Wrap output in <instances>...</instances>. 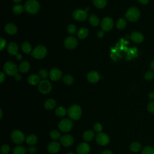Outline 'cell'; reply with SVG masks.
<instances>
[{"mask_svg": "<svg viewBox=\"0 0 154 154\" xmlns=\"http://www.w3.org/2000/svg\"><path fill=\"white\" fill-rule=\"evenodd\" d=\"M47 54V49L45 46L43 45L37 46L31 52V55L36 59L43 58Z\"/></svg>", "mask_w": 154, "mask_h": 154, "instance_id": "6", "label": "cell"}, {"mask_svg": "<svg viewBox=\"0 0 154 154\" xmlns=\"http://www.w3.org/2000/svg\"><path fill=\"white\" fill-rule=\"evenodd\" d=\"M148 97L151 100H153L154 99V92H150L149 95H148Z\"/></svg>", "mask_w": 154, "mask_h": 154, "instance_id": "49", "label": "cell"}, {"mask_svg": "<svg viewBox=\"0 0 154 154\" xmlns=\"http://www.w3.org/2000/svg\"><path fill=\"white\" fill-rule=\"evenodd\" d=\"M153 77H154V73L152 71H148L144 75V78L147 81H151L152 79H153Z\"/></svg>", "mask_w": 154, "mask_h": 154, "instance_id": "42", "label": "cell"}, {"mask_svg": "<svg viewBox=\"0 0 154 154\" xmlns=\"http://www.w3.org/2000/svg\"><path fill=\"white\" fill-rule=\"evenodd\" d=\"M27 150L22 145H17L13 149V154H26Z\"/></svg>", "mask_w": 154, "mask_h": 154, "instance_id": "28", "label": "cell"}, {"mask_svg": "<svg viewBox=\"0 0 154 154\" xmlns=\"http://www.w3.org/2000/svg\"><path fill=\"white\" fill-rule=\"evenodd\" d=\"M14 78L16 81H20V79H21V76L17 74L16 76H14Z\"/></svg>", "mask_w": 154, "mask_h": 154, "instance_id": "52", "label": "cell"}, {"mask_svg": "<svg viewBox=\"0 0 154 154\" xmlns=\"http://www.w3.org/2000/svg\"><path fill=\"white\" fill-rule=\"evenodd\" d=\"M30 69V64L26 61H23L20 63L19 66V69L22 73L27 72Z\"/></svg>", "mask_w": 154, "mask_h": 154, "instance_id": "26", "label": "cell"}, {"mask_svg": "<svg viewBox=\"0 0 154 154\" xmlns=\"http://www.w3.org/2000/svg\"><path fill=\"white\" fill-rule=\"evenodd\" d=\"M138 1H139L141 4L146 5V4H147L149 2V0H138Z\"/></svg>", "mask_w": 154, "mask_h": 154, "instance_id": "50", "label": "cell"}, {"mask_svg": "<svg viewBox=\"0 0 154 154\" xmlns=\"http://www.w3.org/2000/svg\"><path fill=\"white\" fill-rule=\"evenodd\" d=\"M1 41V46H0V50L2 51L4 49H5L6 46V40L4 38H0Z\"/></svg>", "mask_w": 154, "mask_h": 154, "instance_id": "45", "label": "cell"}, {"mask_svg": "<svg viewBox=\"0 0 154 154\" xmlns=\"http://www.w3.org/2000/svg\"><path fill=\"white\" fill-rule=\"evenodd\" d=\"M88 30L86 28H81L77 32V36L80 39H84L88 36Z\"/></svg>", "mask_w": 154, "mask_h": 154, "instance_id": "29", "label": "cell"}, {"mask_svg": "<svg viewBox=\"0 0 154 154\" xmlns=\"http://www.w3.org/2000/svg\"><path fill=\"white\" fill-rule=\"evenodd\" d=\"M100 154H113V153L110 150H105L103 151Z\"/></svg>", "mask_w": 154, "mask_h": 154, "instance_id": "48", "label": "cell"}, {"mask_svg": "<svg viewBox=\"0 0 154 154\" xmlns=\"http://www.w3.org/2000/svg\"><path fill=\"white\" fill-rule=\"evenodd\" d=\"M67 32L70 34H74L76 31V28L75 25L73 24H70L68 25L67 28Z\"/></svg>", "mask_w": 154, "mask_h": 154, "instance_id": "40", "label": "cell"}, {"mask_svg": "<svg viewBox=\"0 0 154 154\" xmlns=\"http://www.w3.org/2000/svg\"><path fill=\"white\" fill-rule=\"evenodd\" d=\"M147 109L149 112L151 113H154V101L149 102L147 106Z\"/></svg>", "mask_w": 154, "mask_h": 154, "instance_id": "43", "label": "cell"}, {"mask_svg": "<svg viewBox=\"0 0 154 154\" xmlns=\"http://www.w3.org/2000/svg\"><path fill=\"white\" fill-rule=\"evenodd\" d=\"M77 154H88L90 151V146L87 142L80 143L76 147Z\"/></svg>", "mask_w": 154, "mask_h": 154, "instance_id": "13", "label": "cell"}, {"mask_svg": "<svg viewBox=\"0 0 154 154\" xmlns=\"http://www.w3.org/2000/svg\"><path fill=\"white\" fill-rule=\"evenodd\" d=\"M38 141V138L35 134H29L28 135L25 139V141L29 146L35 145Z\"/></svg>", "mask_w": 154, "mask_h": 154, "instance_id": "24", "label": "cell"}, {"mask_svg": "<svg viewBox=\"0 0 154 154\" xmlns=\"http://www.w3.org/2000/svg\"><path fill=\"white\" fill-rule=\"evenodd\" d=\"M64 46L68 49H75L78 45V41L76 38L73 36L67 37L64 42Z\"/></svg>", "mask_w": 154, "mask_h": 154, "instance_id": "14", "label": "cell"}, {"mask_svg": "<svg viewBox=\"0 0 154 154\" xmlns=\"http://www.w3.org/2000/svg\"><path fill=\"white\" fill-rule=\"evenodd\" d=\"M24 8L27 13L34 14L38 11L40 5L36 0H29L26 2Z\"/></svg>", "mask_w": 154, "mask_h": 154, "instance_id": "3", "label": "cell"}, {"mask_svg": "<svg viewBox=\"0 0 154 154\" xmlns=\"http://www.w3.org/2000/svg\"><path fill=\"white\" fill-rule=\"evenodd\" d=\"M50 137L52 139H53L54 140H57L58 139H60L61 135L60 132L54 129V130H52L51 131Z\"/></svg>", "mask_w": 154, "mask_h": 154, "instance_id": "34", "label": "cell"}, {"mask_svg": "<svg viewBox=\"0 0 154 154\" xmlns=\"http://www.w3.org/2000/svg\"><path fill=\"white\" fill-rule=\"evenodd\" d=\"M72 120L68 118H64L61 120L58 123V128L63 132H68L73 128Z\"/></svg>", "mask_w": 154, "mask_h": 154, "instance_id": "5", "label": "cell"}, {"mask_svg": "<svg viewBox=\"0 0 154 154\" xmlns=\"http://www.w3.org/2000/svg\"><path fill=\"white\" fill-rule=\"evenodd\" d=\"M141 154H154V148L151 146H146L142 150Z\"/></svg>", "mask_w": 154, "mask_h": 154, "instance_id": "37", "label": "cell"}, {"mask_svg": "<svg viewBox=\"0 0 154 154\" xmlns=\"http://www.w3.org/2000/svg\"><path fill=\"white\" fill-rule=\"evenodd\" d=\"M129 148L132 152H137L141 150V144L139 142L134 141L130 144Z\"/></svg>", "mask_w": 154, "mask_h": 154, "instance_id": "30", "label": "cell"}, {"mask_svg": "<svg viewBox=\"0 0 154 154\" xmlns=\"http://www.w3.org/2000/svg\"><path fill=\"white\" fill-rule=\"evenodd\" d=\"M101 28L104 31H110L114 25V22L112 19L109 17H104L101 22Z\"/></svg>", "mask_w": 154, "mask_h": 154, "instance_id": "11", "label": "cell"}, {"mask_svg": "<svg viewBox=\"0 0 154 154\" xmlns=\"http://www.w3.org/2000/svg\"><path fill=\"white\" fill-rule=\"evenodd\" d=\"M94 5L98 8H103L106 4V0H93Z\"/></svg>", "mask_w": 154, "mask_h": 154, "instance_id": "32", "label": "cell"}, {"mask_svg": "<svg viewBox=\"0 0 154 154\" xmlns=\"http://www.w3.org/2000/svg\"><path fill=\"white\" fill-rule=\"evenodd\" d=\"M4 70L9 76H16L18 73V68L16 64L13 62L8 61L4 65Z\"/></svg>", "mask_w": 154, "mask_h": 154, "instance_id": "7", "label": "cell"}, {"mask_svg": "<svg viewBox=\"0 0 154 154\" xmlns=\"http://www.w3.org/2000/svg\"><path fill=\"white\" fill-rule=\"evenodd\" d=\"M13 2H15V3H19V2H20L22 0H13Z\"/></svg>", "mask_w": 154, "mask_h": 154, "instance_id": "55", "label": "cell"}, {"mask_svg": "<svg viewBox=\"0 0 154 154\" xmlns=\"http://www.w3.org/2000/svg\"><path fill=\"white\" fill-rule=\"evenodd\" d=\"M63 82L67 85H71L73 82V78L70 75H66L63 78Z\"/></svg>", "mask_w": 154, "mask_h": 154, "instance_id": "36", "label": "cell"}, {"mask_svg": "<svg viewBox=\"0 0 154 154\" xmlns=\"http://www.w3.org/2000/svg\"><path fill=\"white\" fill-rule=\"evenodd\" d=\"M23 10H24V7L20 4H17L14 5L13 8V13L17 14H21L23 11Z\"/></svg>", "mask_w": 154, "mask_h": 154, "instance_id": "35", "label": "cell"}, {"mask_svg": "<svg viewBox=\"0 0 154 154\" xmlns=\"http://www.w3.org/2000/svg\"><path fill=\"white\" fill-rule=\"evenodd\" d=\"M150 67H151L152 70H154V60L151 62V64H150Z\"/></svg>", "mask_w": 154, "mask_h": 154, "instance_id": "53", "label": "cell"}, {"mask_svg": "<svg viewBox=\"0 0 154 154\" xmlns=\"http://www.w3.org/2000/svg\"><path fill=\"white\" fill-rule=\"evenodd\" d=\"M49 75L51 80L54 81H57L61 78L62 72L58 69L53 68L50 70Z\"/></svg>", "mask_w": 154, "mask_h": 154, "instance_id": "16", "label": "cell"}, {"mask_svg": "<svg viewBox=\"0 0 154 154\" xmlns=\"http://www.w3.org/2000/svg\"><path fill=\"white\" fill-rule=\"evenodd\" d=\"M90 24L93 26H97L100 23V20L99 17L94 14H91L90 15L88 18Z\"/></svg>", "mask_w": 154, "mask_h": 154, "instance_id": "27", "label": "cell"}, {"mask_svg": "<svg viewBox=\"0 0 154 154\" xmlns=\"http://www.w3.org/2000/svg\"><path fill=\"white\" fill-rule=\"evenodd\" d=\"M93 131L94 132H96L97 134L100 133L102 131L103 129V127L101 123H99V122H96L93 125Z\"/></svg>", "mask_w": 154, "mask_h": 154, "instance_id": "38", "label": "cell"}, {"mask_svg": "<svg viewBox=\"0 0 154 154\" xmlns=\"http://www.w3.org/2000/svg\"><path fill=\"white\" fill-rule=\"evenodd\" d=\"M0 77H1V78H0V82H1V83H2L3 82H4V81L5 80V75H4V73H3V72H1L0 73Z\"/></svg>", "mask_w": 154, "mask_h": 154, "instance_id": "47", "label": "cell"}, {"mask_svg": "<svg viewBox=\"0 0 154 154\" xmlns=\"http://www.w3.org/2000/svg\"><path fill=\"white\" fill-rule=\"evenodd\" d=\"M22 50L25 54H29L32 50V46L31 44L28 42H25L22 45Z\"/></svg>", "mask_w": 154, "mask_h": 154, "instance_id": "31", "label": "cell"}, {"mask_svg": "<svg viewBox=\"0 0 154 154\" xmlns=\"http://www.w3.org/2000/svg\"><path fill=\"white\" fill-rule=\"evenodd\" d=\"M60 141L64 147H70L74 143V138L70 134H64L61 137Z\"/></svg>", "mask_w": 154, "mask_h": 154, "instance_id": "10", "label": "cell"}, {"mask_svg": "<svg viewBox=\"0 0 154 154\" xmlns=\"http://www.w3.org/2000/svg\"><path fill=\"white\" fill-rule=\"evenodd\" d=\"M2 116H3L2 110V109L1 108V109H0V119H2Z\"/></svg>", "mask_w": 154, "mask_h": 154, "instance_id": "54", "label": "cell"}, {"mask_svg": "<svg viewBox=\"0 0 154 154\" xmlns=\"http://www.w3.org/2000/svg\"><path fill=\"white\" fill-rule=\"evenodd\" d=\"M27 151L31 153V154H34L37 152V148L34 146V145H32V146H29L27 149Z\"/></svg>", "mask_w": 154, "mask_h": 154, "instance_id": "44", "label": "cell"}, {"mask_svg": "<svg viewBox=\"0 0 154 154\" xmlns=\"http://www.w3.org/2000/svg\"><path fill=\"white\" fill-rule=\"evenodd\" d=\"M95 140L96 143L101 146H105L108 144L110 141V138L109 135L103 132L97 134L95 137Z\"/></svg>", "mask_w": 154, "mask_h": 154, "instance_id": "8", "label": "cell"}, {"mask_svg": "<svg viewBox=\"0 0 154 154\" xmlns=\"http://www.w3.org/2000/svg\"><path fill=\"white\" fill-rule=\"evenodd\" d=\"M104 35V31L100 30L97 33V36L98 38H102Z\"/></svg>", "mask_w": 154, "mask_h": 154, "instance_id": "46", "label": "cell"}, {"mask_svg": "<svg viewBox=\"0 0 154 154\" xmlns=\"http://www.w3.org/2000/svg\"><path fill=\"white\" fill-rule=\"evenodd\" d=\"M66 154H75V153H74L73 152H68Z\"/></svg>", "mask_w": 154, "mask_h": 154, "instance_id": "56", "label": "cell"}, {"mask_svg": "<svg viewBox=\"0 0 154 154\" xmlns=\"http://www.w3.org/2000/svg\"><path fill=\"white\" fill-rule=\"evenodd\" d=\"M55 114L58 117H63L66 114H67V110L65 107L63 106H59L55 109Z\"/></svg>", "mask_w": 154, "mask_h": 154, "instance_id": "25", "label": "cell"}, {"mask_svg": "<svg viewBox=\"0 0 154 154\" xmlns=\"http://www.w3.org/2000/svg\"><path fill=\"white\" fill-rule=\"evenodd\" d=\"M4 29H5V31L7 34H10V35H13V34H16L17 32V26L14 24L11 23H7L5 26Z\"/></svg>", "mask_w": 154, "mask_h": 154, "instance_id": "21", "label": "cell"}, {"mask_svg": "<svg viewBox=\"0 0 154 154\" xmlns=\"http://www.w3.org/2000/svg\"><path fill=\"white\" fill-rule=\"evenodd\" d=\"M72 16L73 18L78 21H84L87 19L88 14L86 11L81 10V9H77L75 10L73 12Z\"/></svg>", "mask_w": 154, "mask_h": 154, "instance_id": "12", "label": "cell"}, {"mask_svg": "<svg viewBox=\"0 0 154 154\" xmlns=\"http://www.w3.org/2000/svg\"><path fill=\"white\" fill-rule=\"evenodd\" d=\"M10 150V147L8 144H4L1 147V154H8Z\"/></svg>", "mask_w": 154, "mask_h": 154, "instance_id": "39", "label": "cell"}, {"mask_svg": "<svg viewBox=\"0 0 154 154\" xmlns=\"http://www.w3.org/2000/svg\"><path fill=\"white\" fill-rule=\"evenodd\" d=\"M28 82L31 85H35L40 83V77L36 74H31L28 78Z\"/></svg>", "mask_w": 154, "mask_h": 154, "instance_id": "23", "label": "cell"}, {"mask_svg": "<svg viewBox=\"0 0 154 154\" xmlns=\"http://www.w3.org/2000/svg\"><path fill=\"white\" fill-rule=\"evenodd\" d=\"M60 143L56 141H53L49 143L47 146V150L48 151L52 154H55L57 153V152H59L60 149Z\"/></svg>", "mask_w": 154, "mask_h": 154, "instance_id": "15", "label": "cell"}, {"mask_svg": "<svg viewBox=\"0 0 154 154\" xmlns=\"http://www.w3.org/2000/svg\"><path fill=\"white\" fill-rule=\"evenodd\" d=\"M38 89L42 94H48L52 90L51 83L46 79H43L38 84Z\"/></svg>", "mask_w": 154, "mask_h": 154, "instance_id": "9", "label": "cell"}, {"mask_svg": "<svg viewBox=\"0 0 154 154\" xmlns=\"http://www.w3.org/2000/svg\"><path fill=\"white\" fill-rule=\"evenodd\" d=\"M56 105H57L56 100L54 99L50 98L47 99L45 101L44 103V106L46 109L51 110V109H53L56 106Z\"/></svg>", "mask_w": 154, "mask_h": 154, "instance_id": "22", "label": "cell"}, {"mask_svg": "<svg viewBox=\"0 0 154 154\" xmlns=\"http://www.w3.org/2000/svg\"><path fill=\"white\" fill-rule=\"evenodd\" d=\"M12 141L16 144H21L25 141V137L24 134L19 129L13 130L10 135Z\"/></svg>", "mask_w": 154, "mask_h": 154, "instance_id": "4", "label": "cell"}, {"mask_svg": "<svg viewBox=\"0 0 154 154\" xmlns=\"http://www.w3.org/2000/svg\"><path fill=\"white\" fill-rule=\"evenodd\" d=\"M67 115L72 120H78L82 116V108L77 104H73L69 106L67 109Z\"/></svg>", "mask_w": 154, "mask_h": 154, "instance_id": "1", "label": "cell"}, {"mask_svg": "<svg viewBox=\"0 0 154 154\" xmlns=\"http://www.w3.org/2000/svg\"><path fill=\"white\" fill-rule=\"evenodd\" d=\"M16 58H17V60H19V61H20L22 59V55L21 54H17L16 55Z\"/></svg>", "mask_w": 154, "mask_h": 154, "instance_id": "51", "label": "cell"}, {"mask_svg": "<svg viewBox=\"0 0 154 154\" xmlns=\"http://www.w3.org/2000/svg\"><path fill=\"white\" fill-rule=\"evenodd\" d=\"M131 39L132 40V42H134V43H140L143 42V41L144 40V36L143 35L138 31H134L133 32L131 36Z\"/></svg>", "mask_w": 154, "mask_h": 154, "instance_id": "18", "label": "cell"}, {"mask_svg": "<svg viewBox=\"0 0 154 154\" xmlns=\"http://www.w3.org/2000/svg\"><path fill=\"white\" fill-rule=\"evenodd\" d=\"M95 137V134L94 131L88 129L85 131L82 134V138L85 142H90L93 140Z\"/></svg>", "mask_w": 154, "mask_h": 154, "instance_id": "20", "label": "cell"}, {"mask_svg": "<svg viewBox=\"0 0 154 154\" xmlns=\"http://www.w3.org/2000/svg\"><path fill=\"white\" fill-rule=\"evenodd\" d=\"M125 17L130 22H135L140 17V11L135 7H131L127 10Z\"/></svg>", "mask_w": 154, "mask_h": 154, "instance_id": "2", "label": "cell"}, {"mask_svg": "<svg viewBox=\"0 0 154 154\" xmlns=\"http://www.w3.org/2000/svg\"><path fill=\"white\" fill-rule=\"evenodd\" d=\"M87 79L90 83H96L100 79V75L96 71H91L87 75Z\"/></svg>", "mask_w": 154, "mask_h": 154, "instance_id": "17", "label": "cell"}, {"mask_svg": "<svg viewBox=\"0 0 154 154\" xmlns=\"http://www.w3.org/2000/svg\"><path fill=\"white\" fill-rule=\"evenodd\" d=\"M19 51L18 45L14 42H11L8 44L7 46V51L8 52L12 55H16Z\"/></svg>", "mask_w": 154, "mask_h": 154, "instance_id": "19", "label": "cell"}, {"mask_svg": "<svg viewBox=\"0 0 154 154\" xmlns=\"http://www.w3.org/2000/svg\"><path fill=\"white\" fill-rule=\"evenodd\" d=\"M116 26L120 30H122V29H125V27L126 26V20L123 19V18L119 19L117 21Z\"/></svg>", "mask_w": 154, "mask_h": 154, "instance_id": "33", "label": "cell"}, {"mask_svg": "<svg viewBox=\"0 0 154 154\" xmlns=\"http://www.w3.org/2000/svg\"><path fill=\"white\" fill-rule=\"evenodd\" d=\"M38 76L42 79H46L48 76V72L45 69H41L38 72Z\"/></svg>", "mask_w": 154, "mask_h": 154, "instance_id": "41", "label": "cell"}]
</instances>
